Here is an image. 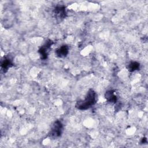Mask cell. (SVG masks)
<instances>
[{
  "label": "cell",
  "instance_id": "cell-5",
  "mask_svg": "<svg viewBox=\"0 0 148 148\" xmlns=\"http://www.w3.org/2000/svg\"><path fill=\"white\" fill-rule=\"evenodd\" d=\"M68 52H69L68 47L66 45H62L56 50L55 53L57 57L60 58H64L68 55Z\"/></svg>",
  "mask_w": 148,
  "mask_h": 148
},
{
  "label": "cell",
  "instance_id": "cell-6",
  "mask_svg": "<svg viewBox=\"0 0 148 148\" xmlns=\"http://www.w3.org/2000/svg\"><path fill=\"white\" fill-rule=\"evenodd\" d=\"M105 97L108 102L110 103H116L117 102V97L114 94L113 90H109L105 92Z\"/></svg>",
  "mask_w": 148,
  "mask_h": 148
},
{
  "label": "cell",
  "instance_id": "cell-4",
  "mask_svg": "<svg viewBox=\"0 0 148 148\" xmlns=\"http://www.w3.org/2000/svg\"><path fill=\"white\" fill-rule=\"evenodd\" d=\"M54 15L58 20L64 19L66 15L65 7L64 6H57L54 9Z\"/></svg>",
  "mask_w": 148,
  "mask_h": 148
},
{
  "label": "cell",
  "instance_id": "cell-9",
  "mask_svg": "<svg viewBox=\"0 0 148 148\" xmlns=\"http://www.w3.org/2000/svg\"><path fill=\"white\" fill-rule=\"evenodd\" d=\"M142 143H146L147 142V140L146 138H143L142 139Z\"/></svg>",
  "mask_w": 148,
  "mask_h": 148
},
{
  "label": "cell",
  "instance_id": "cell-1",
  "mask_svg": "<svg viewBox=\"0 0 148 148\" xmlns=\"http://www.w3.org/2000/svg\"><path fill=\"white\" fill-rule=\"evenodd\" d=\"M96 102V92L90 89L83 100L78 101L75 106L77 109L84 110L89 109Z\"/></svg>",
  "mask_w": 148,
  "mask_h": 148
},
{
  "label": "cell",
  "instance_id": "cell-3",
  "mask_svg": "<svg viewBox=\"0 0 148 148\" xmlns=\"http://www.w3.org/2000/svg\"><path fill=\"white\" fill-rule=\"evenodd\" d=\"M53 42L50 39L47 40L44 45L40 47V48L39 49L38 52L40 54V58L42 60H45L47 58V56L49 54V50L51 47V46L53 45Z\"/></svg>",
  "mask_w": 148,
  "mask_h": 148
},
{
  "label": "cell",
  "instance_id": "cell-2",
  "mask_svg": "<svg viewBox=\"0 0 148 148\" xmlns=\"http://www.w3.org/2000/svg\"><path fill=\"white\" fill-rule=\"evenodd\" d=\"M63 131V125L61 122L59 120L56 121L53 124V125L51 129V131L49 133L50 137L53 138H56L60 137Z\"/></svg>",
  "mask_w": 148,
  "mask_h": 148
},
{
  "label": "cell",
  "instance_id": "cell-8",
  "mask_svg": "<svg viewBox=\"0 0 148 148\" xmlns=\"http://www.w3.org/2000/svg\"><path fill=\"white\" fill-rule=\"evenodd\" d=\"M140 67V64L136 61H131L128 65L127 68L130 72H134L138 70Z\"/></svg>",
  "mask_w": 148,
  "mask_h": 148
},
{
  "label": "cell",
  "instance_id": "cell-7",
  "mask_svg": "<svg viewBox=\"0 0 148 148\" xmlns=\"http://www.w3.org/2000/svg\"><path fill=\"white\" fill-rule=\"evenodd\" d=\"M12 60L9 57H5V58L2 61L1 67L3 71L6 72L8 71V69L12 66Z\"/></svg>",
  "mask_w": 148,
  "mask_h": 148
}]
</instances>
